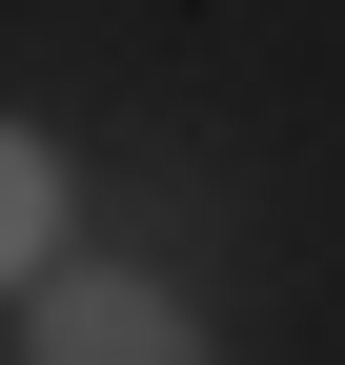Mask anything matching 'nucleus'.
<instances>
[{
    "mask_svg": "<svg viewBox=\"0 0 345 365\" xmlns=\"http://www.w3.org/2000/svg\"><path fill=\"white\" fill-rule=\"evenodd\" d=\"M41 264H61V163L0 122V284H41Z\"/></svg>",
    "mask_w": 345,
    "mask_h": 365,
    "instance_id": "obj_2",
    "label": "nucleus"
},
{
    "mask_svg": "<svg viewBox=\"0 0 345 365\" xmlns=\"http://www.w3.org/2000/svg\"><path fill=\"white\" fill-rule=\"evenodd\" d=\"M21 365H203V325L143 264H41L21 284Z\"/></svg>",
    "mask_w": 345,
    "mask_h": 365,
    "instance_id": "obj_1",
    "label": "nucleus"
}]
</instances>
